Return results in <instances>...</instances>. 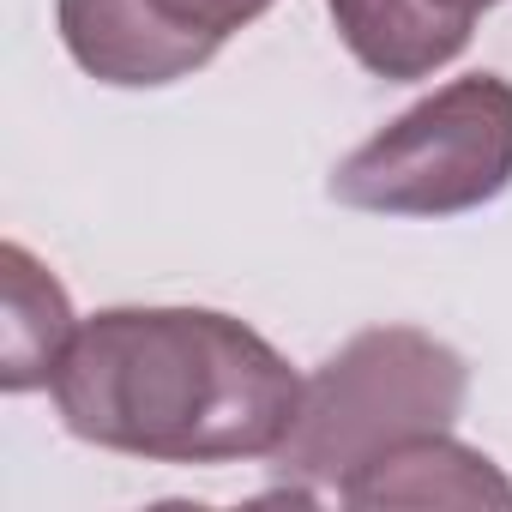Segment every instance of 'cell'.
Wrapping results in <instances>:
<instances>
[{"label":"cell","mask_w":512,"mask_h":512,"mask_svg":"<svg viewBox=\"0 0 512 512\" xmlns=\"http://www.w3.org/2000/svg\"><path fill=\"white\" fill-rule=\"evenodd\" d=\"M67 434L145 464L272 458L296 422V368L217 308H103L49 380Z\"/></svg>","instance_id":"obj_1"},{"label":"cell","mask_w":512,"mask_h":512,"mask_svg":"<svg viewBox=\"0 0 512 512\" xmlns=\"http://www.w3.org/2000/svg\"><path fill=\"white\" fill-rule=\"evenodd\" d=\"M464 398L470 368L452 344L416 326H368L302 380L296 422L272 452L278 488L302 500L344 494V482L392 446L446 434Z\"/></svg>","instance_id":"obj_2"},{"label":"cell","mask_w":512,"mask_h":512,"mask_svg":"<svg viewBox=\"0 0 512 512\" xmlns=\"http://www.w3.org/2000/svg\"><path fill=\"white\" fill-rule=\"evenodd\" d=\"M512 187V85L470 73L386 121L332 169V199L380 217H458Z\"/></svg>","instance_id":"obj_3"},{"label":"cell","mask_w":512,"mask_h":512,"mask_svg":"<svg viewBox=\"0 0 512 512\" xmlns=\"http://www.w3.org/2000/svg\"><path fill=\"white\" fill-rule=\"evenodd\" d=\"M67 55L97 79L121 91H151L199 73L217 49L175 31L151 0H55Z\"/></svg>","instance_id":"obj_4"},{"label":"cell","mask_w":512,"mask_h":512,"mask_svg":"<svg viewBox=\"0 0 512 512\" xmlns=\"http://www.w3.org/2000/svg\"><path fill=\"white\" fill-rule=\"evenodd\" d=\"M338 500L350 506H506L512 512V482L476 446L422 434V440L392 446L368 470H356Z\"/></svg>","instance_id":"obj_5"},{"label":"cell","mask_w":512,"mask_h":512,"mask_svg":"<svg viewBox=\"0 0 512 512\" xmlns=\"http://www.w3.org/2000/svg\"><path fill=\"white\" fill-rule=\"evenodd\" d=\"M344 49L374 79H428L470 49V25L446 19L434 0H326Z\"/></svg>","instance_id":"obj_6"},{"label":"cell","mask_w":512,"mask_h":512,"mask_svg":"<svg viewBox=\"0 0 512 512\" xmlns=\"http://www.w3.org/2000/svg\"><path fill=\"white\" fill-rule=\"evenodd\" d=\"M0 272H7V320H0V386L31 392L49 386L67 344H73V308L55 272H43L19 241L0 247Z\"/></svg>","instance_id":"obj_7"},{"label":"cell","mask_w":512,"mask_h":512,"mask_svg":"<svg viewBox=\"0 0 512 512\" xmlns=\"http://www.w3.org/2000/svg\"><path fill=\"white\" fill-rule=\"evenodd\" d=\"M151 7H157L175 31H187V37L223 49L241 25H253L260 13H272L278 0H151Z\"/></svg>","instance_id":"obj_8"},{"label":"cell","mask_w":512,"mask_h":512,"mask_svg":"<svg viewBox=\"0 0 512 512\" xmlns=\"http://www.w3.org/2000/svg\"><path fill=\"white\" fill-rule=\"evenodd\" d=\"M434 7H440L446 19H458V25H470V31H476V13L500 7V0H434Z\"/></svg>","instance_id":"obj_9"}]
</instances>
